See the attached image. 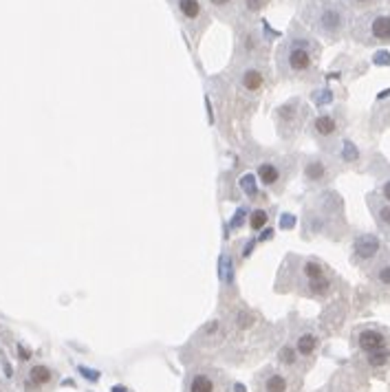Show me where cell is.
<instances>
[{
    "instance_id": "1",
    "label": "cell",
    "mask_w": 390,
    "mask_h": 392,
    "mask_svg": "<svg viewBox=\"0 0 390 392\" xmlns=\"http://www.w3.org/2000/svg\"><path fill=\"white\" fill-rule=\"evenodd\" d=\"M322 47L315 36L293 25L276 51V69L282 79H309L317 71Z\"/></svg>"
},
{
    "instance_id": "2",
    "label": "cell",
    "mask_w": 390,
    "mask_h": 392,
    "mask_svg": "<svg viewBox=\"0 0 390 392\" xmlns=\"http://www.w3.org/2000/svg\"><path fill=\"white\" fill-rule=\"evenodd\" d=\"M302 23L326 42H340L353 25V12L342 0H309L302 7Z\"/></svg>"
},
{
    "instance_id": "3",
    "label": "cell",
    "mask_w": 390,
    "mask_h": 392,
    "mask_svg": "<svg viewBox=\"0 0 390 392\" xmlns=\"http://www.w3.org/2000/svg\"><path fill=\"white\" fill-rule=\"evenodd\" d=\"M282 271H289L287 286L291 291L309 297H326L333 291V278L328 267L315 258H297L289 256L282 267Z\"/></svg>"
},
{
    "instance_id": "4",
    "label": "cell",
    "mask_w": 390,
    "mask_h": 392,
    "mask_svg": "<svg viewBox=\"0 0 390 392\" xmlns=\"http://www.w3.org/2000/svg\"><path fill=\"white\" fill-rule=\"evenodd\" d=\"M357 45L364 47H386L390 45V9H371L357 16L348 31Z\"/></svg>"
},
{
    "instance_id": "5",
    "label": "cell",
    "mask_w": 390,
    "mask_h": 392,
    "mask_svg": "<svg viewBox=\"0 0 390 392\" xmlns=\"http://www.w3.org/2000/svg\"><path fill=\"white\" fill-rule=\"evenodd\" d=\"M172 14L177 16L181 27L188 31L192 40H199L203 31L210 27L212 14L208 12L205 0H168Z\"/></svg>"
},
{
    "instance_id": "6",
    "label": "cell",
    "mask_w": 390,
    "mask_h": 392,
    "mask_svg": "<svg viewBox=\"0 0 390 392\" xmlns=\"http://www.w3.org/2000/svg\"><path fill=\"white\" fill-rule=\"evenodd\" d=\"M267 53H269V42H267V38L260 34V29L254 25L241 27L239 40H236V47H234V64L245 66V64H254V62H265Z\"/></svg>"
},
{
    "instance_id": "7",
    "label": "cell",
    "mask_w": 390,
    "mask_h": 392,
    "mask_svg": "<svg viewBox=\"0 0 390 392\" xmlns=\"http://www.w3.org/2000/svg\"><path fill=\"white\" fill-rule=\"evenodd\" d=\"M291 174V166L287 159L280 157H265L256 163V181H260L263 188L280 194L284 190V183Z\"/></svg>"
},
{
    "instance_id": "8",
    "label": "cell",
    "mask_w": 390,
    "mask_h": 392,
    "mask_svg": "<svg viewBox=\"0 0 390 392\" xmlns=\"http://www.w3.org/2000/svg\"><path fill=\"white\" fill-rule=\"evenodd\" d=\"M273 119H276V126H278V135L289 141L302 130L304 119H306V108L300 99H291L273 110Z\"/></svg>"
},
{
    "instance_id": "9",
    "label": "cell",
    "mask_w": 390,
    "mask_h": 392,
    "mask_svg": "<svg viewBox=\"0 0 390 392\" xmlns=\"http://www.w3.org/2000/svg\"><path fill=\"white\" fill-rule=\"evenodd\" d=\"M382 254H384V245H382V238H379V236L362 232L353 238V247H351L353 265L368 267V269H371L379 258H382Z\"/></svg>"
},
{
    "instance_id": "10",
    "label": "cell",
    "mask_w": 390,
    "mask_h": 392,
    "mask_svg": "<svg viewBox=\"0 0 390 392\" xmlns=\"http://www.w3.org/2000/svg\"><path fill=\"white\" fill-rule=\"evenodd\" d=\"M267 84V66L265 62H254V64H245L239 66V73H236V90L243 93V95L256 97L260 95V90Z\"/></svg>"
},
{
    "instance_id": "11",
    "label": "cell",
    "mask_w": 390,
    "mask_h": 392,
    "mask_svg": "<svg viewBox=\"0 0 390 392\" xmlns=\"http://www.w3.org/2000/svg\"><path fill=\"white\" fill-rule=\"evenodd\" d=\"M186 392H228V379L217 368H197L188 375Z\"/></svg>"
},
{
    "instance_id": "12",
    "label": "cell",
    "mask_w": 390,
    "mask_h": 392,
    "mask_svg": "<svg viewBox=\"0 0 390 392\" xmlns=\"http://www.w3.org/2000/svg\"><path fill=\"white\" fill-rule=\"evenodd\" d=\"M337 174V168L331 159L322 157V154H313V157L304 159L302 177L306 185H326Z\"/></svg>"
},
{
    "instance_id": "13",
    "label": "cell",
    "mask_w": 390,
    "mask_h": 392,
    "mask_svg": "<svg viewBox=\"0 0 390 392\" xmlns=\"http://www.w3.org/2000/svg\"><path fill=\"white\" fill-rule=\"evenodd\" d=\"M309 132L315 141L320 143H331L337 139V135L342 132V121H340V115H335V112H326V115H317L311 126H309Z\"/></svg>"
},
{
    "instance_id": "14",
    "label": "cell",
    "mask_w": 390,
    "mask_h": 392,
    "mask_svg": "<svg viewBox=\"0 0 390 392\" xmlns=\"http://www.w3.org/2000/svg\"><path fill=\"white\" fill-rule=\"evenodd\" d=\"M58 373L47 364H34L27 368L25 379H23V388L27 392H42L49 390L51 386L56 384Z\"/></svg>"
},
{
    "instance_id": "15",
    "label": "cell",
    "mask_w": 390,
    "mask_h": 392,
    "mask_svg": "<svg viewBox=\"0 0 390 392\" xmlns=\"http://www.w3.org/2000/svg\"><path fill=\"white\" fill-rule=\"evenodd\" d=\"M368 210H371L373 219L379 227V232L390 238V203L382 201L377 194H368Z\"/></svg>"
},
{
    "instance_id": "16",
    "label": "cell",
    "mask_w": 390,
    "mask_h": 392,
    "mask_svg": "<svg viewBox=\"0 0 390 392\" xmlns=\"http://www.w3.org/2000/svg\"><path fill=\"white\" fill-rule=\"evenodd\" d=\"M357 346L364 350L366 355L377 353V350H384L388 346V339L382 331L377 328H364V331L357 333Z\"/></svg>"
},
{
    "instance_id": "17",
    "label": "cell",
    "mask_w": 390,
    "mask_h": 392,
    "mask_svg": "<svg viewBox=\"0 0 390 392\" xmlns=\"http://www.w3.org/2000/svg\"><path fill=\"white\" fill-rule=\"evenodd\" d=\"M258 392H289V379L280 370H265L258 379Z\"/></svg>"
},
{
    "instance_id": "18",
    "label": "cell",
    "mask_w": 390,
    "mask_h": 392,
    "mask_svg": "<svg viewBox=\"0 0 390 392\" xmlns=\"http://www.w3.org/2000/svg\"><path fill=\"white\" fill-rule=\"evenodd\" d=\"M205 5H208L210 14L225 20V23H236V18H239V5H236V0H205Z\"/></svg>"
},
{
    "instance_id": "19",
    "label": "cell",
    "mask_w": 390,
    "mask_h": 392,
    "mask_svg": "<svg viewBox=\"0 0 390 392\" xmlns=\"http://www.w3.org/2000/svg\"><path fill=\"white\" fill-rule=\"evenodd\" d=\"M223 337H225V326H223V322H221V319H212L210 324H205V326L201 328L199 335L194 337V339H197V342H201L203 346H217V344L223 342Z\"/></svg>"
},
{
    "instance_id": "20",
    "label": "cell",
    "mask_w": 390,
    "mask_h": 392,
    "mask_svg": "<svg viewBox=\"0 0 390 392\" xmlns=\"http://www.w3.org/2000/svg\"><path fill=\"white\" fill-rule=\"evenodd\" d=\"M371 280L377 286L390 289V256L382 254V258L371 267Z\"/></svg>"
},
{
    "instance_id": "21",
    "label": "cell",
    "mask_w": 390,
    "mask_h": 392,
    "mask_svg": "<svg viewBox=\"0 0 390 392\" xmlns=\"http://www.w3.org/2000/svg\"><path fill=\"white\" fill-rule=\"evenodd\" d=\"M317 344H320V339H317V335L313 331H302L300 335L295 337V350L300 357H311L315 353Z\"/></svg>"
},
{
    "instance_id": "22",
    "label": "cell",
    "mask_w": 390,
    "mask_h": 392,
    "mask_svg": "<svg viewBox=\"0 0 390 392\" xmlns=\"http://www.w3.org/2000/svg\"><path fill=\"white\" fill-rule=\"evenodd\" d=\"M234 256L230 252H223L219 258V280L223 282V286H234Z\"/></svg>"
},
{
    "instance_id": "23",
    "label": "cell",
    "mask_w": 390,
    "mask_h": 392,
    "mask_svg": "<svg viewBox=\"0 0 390 392\" xmlns=\"http://www.w3.org/2000/svg\"><path fill=\"white\" fill-rule=\"evenodd\" d=\"M239 5V16H258L263 9L271 5V0H236Z\"/></svg>"
},
{
    "instance_id": "24",
    "label": "cell",
    "mask_w": 390,
    "mask_h": 392,
    "mask_svg": "<svg viewBox=\"0 0 390 392\" xmlns=\"http://www.w3.org/2000/svg\"><path fill=\"white\" fill-rule=\"evenodd\" d=\"M269 223V210H265V208H256L254 212H249V230L252 232H260L263 227Z\"/></svg>"
},
{
    "instance_id": "25",
    "label": "cell",
    "mask_w": 390,
    "mask_h": 392,
    "mask_svg": "<svg viewBox=\"0 0 390 392\" xmlns=\"http://www.w3.org/2000/svg\"><path fill=\"white\" fill-rule=\"evenodd\" d=\"M232 319H234V326L236 328H249V326H254V313L247 311V308H243V306L234 308Z\"/></svg>"
},
{
    "instance_id": "26",
    "label": "cell",
    "mask_w": 390,
    "mask_h": 392,
    "mask_svg": "<svg viewBox=\"0 0 390 392\" xmlns=\"http://www.w3.org/2000/svg\"><path fill=\"white\" fill-rule=\"evenodd\" d=\"M239 185H241V190L249 196V199L254 201H260V194H258V188H256V177L254 174H243L241 177V181H239Z\"/></svg>"
},
{
    "instance_id": "27",
    "label": "cell",
    "mask_w": 390,
    "mask_h": 392,
    "mask_svg": "<svg viewBox=\"0 0 390 392\" xmlns=\"http://www.w3.org/2000/svg\"><path fill=\"white\" fill-rule=\"evenodd\" d=\"M351 12H371L382 5V0H342Z\"/></svg>"
},
{
    "instance_id": "28",
    "label": "cell",
    "mask_w": 390,
    "mask_h": 392,
    "mask_svg": "<svg viewBox=\"0 0 390 392\" xmlns=\"http://www.w3.org/2000/svg\"><path fill=\"white\" fill-rule=\"evenodd\" d=\"M278 362L287 368H293L297 364V350L293 346H282L278 353Z\"/></svg>"
},
{
    "instance_id": "29",
    "label": "cell",
    "mask_w": 390,
    "mask_h": 392,
    "mask_svg": "<svg viewBox=\"0 0 390 392\" xmlns=\"http://www.w3.org/2000/svg\"><path fill=\"white\" fill-rule=\"evenodd\" d=\"M377 196L382 201L390 203V172L386 174V177L379 179V185H377Z\"/></svg>"
},
{
    "instance_id": "30",
    "label": "cell",
    "mask_w": 390,
    "mask_h": 392,
    "mask_svg": "<svg viewBox=\"0 0 390 392\" xmlns=\"http://www.w3.org/2000/svg\"><path fill=\"white\" fill-rule=\"evenodd\" d=\"M388 362H390V353H388L386 348L368 355V364H371V366H386Z\"/></svg>"
},
{
    "instance_id": "31",
    "label": "cell",
    "mask_w": 390,
    "mask_h": 392,
    "mask_svg": "<svg viewBox=\"0 0 390 392\" xmlns=\"http://www.w3.org/2000/svg\"><path fill=\"white\" fill-rule=\"evenodd\" d=\"M247 208H239L234 214V219H232V230H241V227L249 221V216H247Z\"/></svg>"
},
{
    "instance_id": "32",
    "label": "cell",
    "mask_w": 390,
    "mask_h": 392,
    "mask_svg": "<svg viewBox=\"0 0 390 392\" xmlns=\"http://www.w3.org/2000/svg\"><path fill=\"white\" fill-rule=\"evenodd\" d=\"M0 392H3V390H0Z\"/></svg>"
}]
</instances>
